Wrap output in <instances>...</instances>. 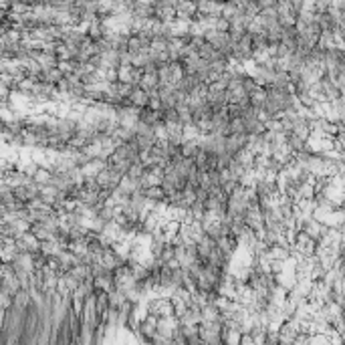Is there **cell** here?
Masks as SVG:
<instances>
[{
  "label": "cell",
  "mask_w": 345,
  "mask_h": 345,
  "mask_svg": "<svg viewBox=\"0 0 345 345\" xmlns=\"http://www.w3.org/2000/svg\"><path fill=\"white\" fill-rule=\"evenodd\" d=\"M200 337H202V343H222V323L220 321H202Z\"/></svg>",
  "instance_id": "6da1fadb"
},
{
  "label": "cell",
  "mask_w": 345,
  "mask_h": 345,
  "mask_svg": "<svg viewBox=\"0 0 345 345\" xmlns=\"http://www.w3.org/2000/svg\"><path fill=\"white\" fill-rule=\"evenodd\" d=\"M180 319V325H184V327H190V325H200L202 323V307H198V305H190L186 309V313L184 315H180L178 317Z\"/></svg>",
  "instance_id": "7a4b0ae2"
},
{
  "label": "cell",
  "mask_w": 345,
  "mask_h": 345,
  "mask_svg": "<svg viewBox=\"0 0 345 345\" xmlns=\"http://www.w3.org/2000/svg\"><path fill=\"white\" fill-rule=\"evenodd\" d=\"M107 166H109V164H107V160H103V158H91L87 164L81 166V170H83L85 178H97V174H99L101 170H105Z\"/></svg>",
  "instance_id": "3957f363"
},
{
  "label": "cell",
  "mask_w": 345,
  "mask_h": 345,
  "mask_svg": "<svg viewBox=\"0 0 345 345\" xmlns=\"http://www.w3.org/2000/svg\"><path fill=\"white\" fill-rule=\"evenodd\" d=\"M196 246H198V259L200 261H208V257H210V253L214 250V246H216V240L208 234V232H204V236L202 238H198V242H196Z\"/></svg>",
  "instance_id": "277c9868"
},
{
  "label": "cell",
  "mask_w": 345,
  "mask_h": 345,
  "mask_svg": "<svg viewBox=\"0 0 345 345\" xmlns=\"http://www.w3.org/2000/svg\"><path fill=\"white\" fill-rule=\"evenodd\" d=\"M130 99V103L132 105H136V107H145V105H149V93L141 87V85H136L134 87V91H132V95L128 97Z\"/></svg>",
  "instance_id": "5b68a950"
},
{
  "label": "cell",
  "mask_w": 345,
  "mask_h": 345,
  "mask_svg": "<svg viewBox=\"0 0 345 345\" xmlns=\"http://www.w3.org/2000/svg\"><path fill=\"white\" fill-rule=\"evenodd\" d=\"M202 321H220V309L216 307V303H206L202 307Z\"/></svg>",
  "instance_id": "8992f818"
},
{
  "label": "cell",
  "mask_w": 345,
  "mask_h": 345,
  "mask_svg": "<svg viewBox=\"0 0 345 345\" xmlns=\"http://www.w3.org/2000/svg\"><path fill=\"white\" fill-rule=\"evenodd\" d=\"M59 196H61V190H59L55 184H45V186H41V198H45L49 204H55Z\"/></svg>",
  "instance_id": "52a82bcc"
},
{
  "label": "cell",
  "mask_w": 345,
  "mask_h": 345,
  "mask_svg": "<svg viewBox=\"0 0 345 345\" xmlns=\"http://www.w3.org/2000/svg\"><path fill=\"white\" fill-rule=\"evenodd\" d=\"M269 97V93H267V87L265 85H259L253 93H250V105H255V107H263L265 101Z\"/></svg>",
  "instance_id": "ba28073f"
},
{
  "label": "cell",
  "mask_w": 345,
  "mask_h": 345,
  "mask_svg": "<svg viewBox=\"0 0 345 345\" xmlns=\"http://www.w3.org/2000/svg\"><path fill=\"white\" fill-rule=\"evenodd\" d=\"M67 75L63 73L59 67H53V69H47V71H43V77H41V81H47V83H53V85H59L63 79H65Z\"/></svg>",
  "instance_id": "9c48e42d"
},
{
  "label": "cell",
  "mask_w": 345,
  "mask_h": 345,
  "mask_svg": "<svg viewBox=\"0 0 345 345\" xmlns=\"http://www.w3.org/2000/svg\"><path fill=\"white\" fill-rule=\"evenodd\" d=\"M200 141L198 139H186L182 143V155H186V158H196L198 151H200Z\"/></svg>",
  "instance_id": "30bf717a"
},
{
  "label": "cell",
  "mask_w": 345,
  "mask_h": 345,
  "mask_svg": "<svg viewBox=\"0 0 345 345\" xmlns=\"http://www.w3.org/2000/svg\"><path fill=\"white\" fill-rule=\"evenodd\" d=\"M228 128H230V134H238V136H244V134H248L244 117H230V123H228Z\"/></svg>",
  "instance_id": "8fae6325"
},
{
  "label": "cell",
  "mask_w": 345,
  "mask_h": 345,
  "mask_svg": "<svg viewBox=\"0 0 345 345\" xmlns=\"http://www.w3.org/2000/svg\"><path fill=\"white\" fill-rule=\"evenodd\" d=\"M53 176H55V172H53V170H49V168H39V170H37V174H35L33 178H35V182H37V184L45 186V184H51Z\"/></svg>",
  "instance_id": "7c38bea8"
},
{
  "label": "cell",
  "mask_w": 345,
  "mask_h": 345,
  "mask_svg": "<svg viewBox=\"0 0 345 345\" xmlns=\"http://www.w3.org/2000/svg\"><path fill=\"white\" fill-rule=\"evenodd\" d=\"M143 194L151 200H164L166 198V192L162 186H149V188H143Z\"/></svg>",
  "instance_id": "4fadbf2b"
},
{
  "label": "cell",
  "mask_w": 345,
  "mask_h": 345,
  "mask_svg": "<svg viewBox=\"0 0 345 345\" xmlns=\"http://www.w3.org/2000/svg\"><path fill=\"white\" fill-rule=\"evenodd\" d=\"M145 164L141 162V160H138V162H134L132 166H130V172H128V176H132V178H138V180H141V176L145 174Z\"/></svg>",
  "instance_id": "5bb4252c"
},
{
  "label": "cell",
  "mask_w": 345,
  "mask_h": 345,
  "mask_svg": "<svg viewBox=\"0 0 345 345\" xmlns=\"http://www.w3.org/2000/svg\"><path fill=\"white\" fill-rule=\"evenodd\" d=\"M196 123H198V128H200L202 134H210L212 132V117H202Z\"/></svg>",
  "instance_id": "9a60e30c"
}]
</instances>
